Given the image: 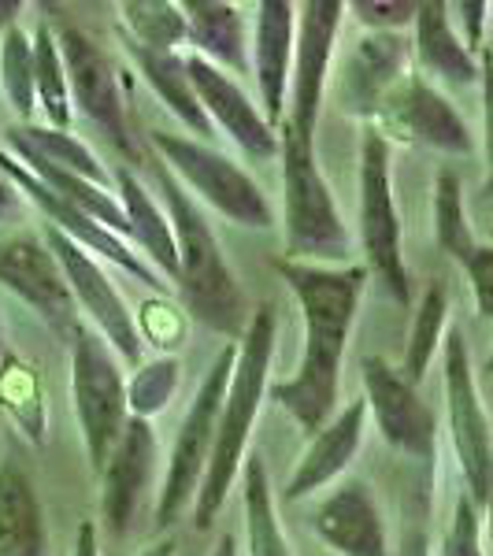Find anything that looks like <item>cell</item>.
<instances>
[{
	"mask_svg": "<svg viewBox=\"0 0 493 556\" xmlns=\"http://www.w3.org/2000/svg\"><path fill=\"white\" fill-rule=\"evenodd\" d=\"M275 271L293 290L304 319V342L298 371L286 382H267V397L279 401L304 434L334 416L342 401V361L353 334L356 312L367 290L364 264H298V260H275Z\"/></svg>",
	"mask_w": 493,
	"mask_h": 556,
	"instance_id": "obj_1",
	"label": "cell"
},
{
	"mask_svg": "<svg viewBox=\"0 0 493 556\" xmlns=\"http://www.w3.org/2000/svg\"><path fill=\"white\" fill-rule=\"evenodd\" d=\"M275 338H279V316H275L271 304H260L235 342V371H230L227 393H223V405H219V419H215L208 468L201 475V486H197L190 508L197 527H212V519L227 505V493L241 475L260 405L267 397V371H271Z\"/></svg>",
	"mask_w": 493,
	"mask_h": 556,
	"instance_id": "obj_2",
	"label": "cell"
},
{
	"mask_svg": "<svg viewBox=\"0 0 493 556\" xmlns=\"http://www.w3.org/2000/svg\"><path fill=\"white\" fill-rule=\"evenodd\" d=\"M152 172H156V186H160V208H164L167 223H172L175 260H178L175 286L182 293L186 312L201 327L230 338V345H235L241 330H245L249 316H253L245 290H241L235 267L227 264V253H223L219 238H215L201 204L156 160H152Z\"/></svg>",
	"mask_w": 493,
	"mask_h": 556,
	"instance_id": "obj_3",
	"label": "cell"
},
{
	"mask_svg": "<svg viewBox=\"0 0 493 556\" xmlns=\"http://www.w3.org/2000/svg\"><path fill=\"white\" fill-rule=\"evenodd\" d=\"M149 149L156 152V164L182 186L193 201H204L223 219L238 223L245 230H271L275 227V204L267 201L264 186L256 182L238 160L223 156L212 146L182 134L149 130Z\"/></svg>",
	"mask_w": 493,
	"mask_h": 556,
	"instance_id": "obj_4",
	"label": "cell"
},
{
	"mask_svg": "<svg viewBox=\"0 0 493 556\" xmlns=\"http://www.w3.org/2000/svg\"><path fill=\"white\" fill-rule=\"evenodd\" d=\"M279 160L286 190V260L338 267L349 256V230L327 178L316 164V146L279 127Z\"/></svg>",
	"mask_w": 493,
	"mask_h": 556,
	"instance_id": "obj_5",
	"label": "cell"
},
{
	"mask_svg": "<svg viewBox=\"0 0 493 556\" xmlns=\"http://www.w3.org/2000/svg\"><path fill=\"white\" fill-rule=\"evenodd\" d=\"M230 371H235V345L227 342V349L215 353V361L204 375V382L197 386L190 408L182 416L178 427L175 450L167 456V471H164V486L156 493V527L167 531L178 519L193 508L197 486H201V475L208 468L212 442H215V419H219L223 393H227Z\"/></svg>",
	"mask_w": 493,
	"mask_h": 556,
	"instance_id": "obj_6",
	"label": "cell"
},
{
	"mask_svg": "<svg viewBox=\"0 0 493 556\" xmlns=\"http://www.w3.org/2000/svg\"><path fill=\"white\" fill-rule=\"evenodd\" d=\"M56 49H60V60H64L71 108L78 104V112L112 141L115 152L141 167L146 149H141L138 130H134V119H130L127 89H123V78H119L123 71H115L108 52L89 38L86 30H78V26H60Z\"/></svg>",
	"mask_w": 493,
	"mask_h": 556,
	"instance_id": "obj_7",
	"label": "cell"
},
{
	"mask_svg": "<svg viewBox=\"0 0 493 556\" xmlns=\"http://www.w3.org/2000/svg\"><path fill=\"white\" fill-rule=\"evenodd\" d=\"M361 245L367 275L375 271L393 301H408L412 278L401 249V215L393 201V160L390 138L379 127H367L361 138Z\"/></svg>",
	"mask_w": 493,
	"mask_h": 556,
	"instance_id": "obj_8",
	"label": "cell"
},
{
	"mask_svg": "<svg viewBox=\"0 0 493 556\" xmlns=\"http://www.w3.org/2000/svg\"><path fill=\"white\" fill-rule=\"evenodd\" d=\"M71 345V401H75L78 430H83L86 456L93 471L104 468L115 438L127 424V390L115 353L108 349L86 323L67 338Z\"/></svg>",
	"mask_w": 493,
	"mask_h": 556,
	"instance_id": "obj_9",
	"label": "cell"
},
{
	"mask_svg": "<svg viewBox=\"0 0 493 556\" xmlns=\"http://www.w3.org/2000/svg\"><path fill=\"white\" fill-rule=\"evenodd\" d=\"M442 379H445V408H450V438L456 464L468 482V497L479 508L490 501V471H493V450H490V419L482 408V393L475 382V367L464 330H445L442 342Z\"/></svg>",
	"mask_w": 493,
	"mask_h": 556,
	"instance_id": "obj_10",
	"label": "cell"
},
{
	"mask_svg": "<svg viewBox=\"0 0 493 556\" xmlns=\"http://www.w3.org/2000/svg\"><path fill=\"white\" fill-rule=\"evenodd\" d=\"M41 241L49 245V253L56 256L75 308L83 304V312L89 316V330L112 349L115 361H127L138 367L146 342H141L138 319H134V312L127 308V301H123L119 286L112 282V275L97 264V256H89L83 245H75V241L64 238L60 230L45 227Z\"/></svg>",
	"mask_w": 493,
	"mask_h": 556,
	"instance_id": "obj_11",
	"label": "cell"
},
{
	"mask_svg": "<svg viewBox=\"0 0 493 556\" xmlns=\"http://www.w3.org/2000/svg\"><path fill=\"white\" fill-rule=\"evenodd\" d=\"M298 38H293V67H290V97H286V119L301 141L316 146L319 108L330 78V56H334V38L342 26L345 4L338 0H308L298 8Z\"/></svg>",
	"mask_w": 493,
	"mask_h": 556,
	"instance_id": "obj_12",
	"label": "cell"
},
{
	"mask_svg": "<svg viewBox=\"0 0 493 556\" xmlns=\"http://www.w3.org/2000/svg\"><path fill=\"white\" fill-rule=\"evenodd\" d=\"M361 379H364V408L367 416H375V427L387 438V445H393V450L405 456H416V460H434L438 450L434 412L427 408V401L419 397L416 386L397 367L382 361V356H364Z\"/></svg>",
	"mask_w": 493,
	"mask_h": 556,
	"instance_id": "obj_13",
	"label": "cell"
},
{
	"mask_svg": "<svg viewBox=\"0 0 493 556\" xmlns=\"http://www.w3.org/2000/svg\"><path fill=\"white\" fill-rule=\"evenodd\" d=\"M156 430L146 419L127 416L101 475V519L112 538H127L138 527L156 479Z\"/></svg>",
	"mask_w": 493,
	"mask_h": 556,
	"instance_id": "obj_14",
	"label": "cell"
},
{
	"mask_svg": "<svg viewBox=\"0 0 493 556\" xmlns=\"http://www.w3.org/2000/svg\"><path fill=\"white\" fill-rule=\"evenodd\" d=\"M375 119L382 123V134L397 130L401 138L427 146L445 156H471L475 152V134L456 108L445 101V93H438L424 75L408 71L397 86L390 89V97L375 112Z\"/></svg>",
	"mask_w": 493,
	"mask_h": 556,
	"instance_id": "obj_15",
	"label": "cell"
},
{
	"mask_svg": "<svg viewBox=\"0 0 493 556\" xmlns=\"http://www.w3.org/2000/svg\"><path fill=\"white\" fill-rule=\"evenodd\" d=\"M0 286L15 293L41 323H49L60 338H71L78 330V308L71 301L64 271L38 235L0 241Z\"/></svg>",
	"mask_w": 493,
	"mask_h": 556,
	"instance_id": "obj_16",
	"label": "cell"
},
{
	"mask_svg": "<svg viewBox=\"0 0 493 556\" xmlns=\"http://www.w3.org/2000/svg\"><path fill=\"white\" fill-rule=\"evenodd\" d=\"M0 172L12 178L15 190L23 193V201H34V204H38V208L45 212V219H49V227H52V230H60V235L71 238L75 245H83L89 256H93V253H97V256H104L108 264H115L119 271L134 275L138 282H146L149 290H167L164 278H160V275L146 264V260L134 253L130 241L115 238L112 230H104V227H101V223H93L89 215H83L78 208H71L67 201H60V197L52 193L49 186H41L38 178L26 172L20 160L8 156L4 146H0Z\"/></svg>",
	"mask_w": 493,
	"mask_h": 556,
	"instance_id": "obj_17",
	"label": "cell"
},
{
	"mask_svg": "<svg viewBox=\"0 0 493 556\" xmlns=\"http://www.w3.org/2000/svg\"><path fill=\"white\" fill-rule=\"evenodd\" d=\"M186 75H190V86L204 108V115H208L212 130H223L253 160L279 156V130L264 119V112L241 89L238 78L223 75L219 67L204 64L201 56H186Z\"/></svg>",
	"mask_w": 493,
	"mask_h": 556,
	"instance_id": "obj_18",
	"label": "cell"
},
{
	"mask_svg": "<svg viewBox=\"0 0 493 556\" xmlns=\"http://www.w3.org/2000/svg\"><path fill=\"white\" fill-rule=\"evenodd\" d=\"M293 38H298V4H290V0H260L253 38H249V75L260 86V104H264L260 112L275 130L286 119Z\"/></svg>",
	"mask_w": 493,
	"mask_h": 556,
	"instance_id": "obj_19",
	"label": "cell"
},
{
	"mask_svg": "<svg viewBox=\"0 0 493 556\" xmlns=\"http://www.w3.org/2000/svg\"><path fill=\"white\" fill-rule=\"evenodd\" d=\"M312 531L338 556H390L387 516L361 479H345L312 513Z\"/></svg>",
	"mask_w": 493,
	"mask_h": 556,
	"instance_id": "obj_20",
	"label": "cell"
},
{
	"mask_svg": "<svg viewBox=\"0 0 493 556\" xmlns=\"http://www.w3.org/2000/svg\"><path fill=\"white\" fill-rule=\"evenodd\" d=\"M364 434H367V408H364V397H356V401H349L345 408H338L334 416L312 434L308 450L301 453L298 468H293L290 482H286V505L304 501L308 493L342 479V475L353 468L356 453H361Z\"/></svg>",
	"mask_w": 493,
	"mask_h": 556,
	"instance_id": "obj_21",
	"label": "cell"
},
{
	"mask_svg": "<svg viewBox=\"0 0 493 556\" xmlns=\"http://www.w3.org/2000/svg\"><path fill=\"white\" fill-rule=\"evenodd\" d=\"M186 45H193V56L219 67L223 75H249V26L238 4L227 0H186Z\"/></svg>",
	"mask_w": 493,
	"mask_h": 556,
	"instance_id": "obj_22",
	"label": "cell"
},
{
	"mask_svg": "<svg viewBox=\"0 0 493 556\" xmlns=\"http://www.w3.org/2000/svg\"><path fill=\"white\" fill-rule=\"evenodd\" d=\"M412 45L405 34H364L349 60L345 101L353 112L371 115L382 108L390 89L408 75Z\"/></svg>",
	"mask_w": 493,
	"mask_h": 556,
	"instance_id": "obj_23",
	"label": "cell"
},
{
	"mask_svg": "<svg viewBox=\"0 0 493 556\" xmlns=\"http://www.w3.org/2000/svg\"><path fill=\"white\" fill-rule=\"evenodd\" d=\"M412 52H416L419 67L427 75L442 78L450 86H475L479 83V60L464 49V38L453 30L450 20V4L442 0H427V4H416V20H412Z\"/></svg>",
	"mask_w": 493,
	"mask_h": 556,
	"instance_id": "obj_24",
	"label": "cell"
},
{
	"mask_svg": "<svg viewBox=\"0 0 493 556\" xmlns=\"http://www.w3.org/2000/svg\"><path fill=\"white\" fill-rule=\"evenodd\" d=\"M4 152H12L23 164H45L56 167L64 175L86 178V182L101 186V190H112V172L97 160V152L78 141L75 134L45 127V123H23V127H8L4 130Z\"/></svg>",
	"mask_w": 493,
	"mask_h": 556,
	"instance_id": "obj_25",
	"label": "cell"
},
{
	"mask_svg": "<svg viewBox=\"0 0 493 556\" xmlns=\"http://www.w3.org/2000/svg\"><path fill=\"white\" fill-rule=\"evenodd\" d=\"M115 182V197H119V208L127 215V241L141 245V253L152 260V271L160 278H172L175 282V271H178V260H175V238H172V223H167L164 208L160 201L149 193V186L141 182L130 167H119L112 175Z\"/></svg>",
	"mask_w": 493,
	"mask_h": 556,
	"instance_id": "obj_26",
	"label": "cell"
},
{
	"mask_svg": "<svg viewBox=\"0 0 493 556\" xmlns=\"http://www.w3.org/2000/svg\"><path fill=\"white\" fill-rule=\"evenodd\" d=\"M0 556H49V531L26 471L0 468Z\"/></svg>",
	"mask_w": 493,
	"mask_h": 556,
	"instance_id": "obj_27",
	"label": "cell"
},
{
	"mask_svg": "<svg viewBox=\"0 0 493 556\" xmlns=\"http://www.w3.org/2000/svg\"><path fill=\"white\" fill-rule=\"evenodd\" d=\"M127 52H130L134 67H138V75L146 78L152 93L164 101L167 112H172L190 134H197V141L208 146V141L215 138V130H212L208 115H204V108H201V101H197V93L190 86L182 52H146V49H134V45H127Z\"/></svg>",
	"mask_w": 493,
	"mask_h": 556,
	"instance_id": "obj_28",
	"label": "cell"
},
{
	"mask_svg": "<svg viewBox=\"0 0 493 556\" xmlns=\"http://www.w3.org/2000/svg\"><path fill=\"white\" fill-rule=\"evenodd\" d=\"M241 505H245L249 556H293L279 523V508H275L267 464L260 453H249L241 464Z\"/></svg>",
	"mask_w": 493,
	"mask_h": 556,
	"instance_id": "obj_29",
	"label": "cell"
},
{
	"mask_svg": "<svg viewBox=\"0 0 493 556\" xmlns=\"http://www.w3.org/2000/svg\"><path fill=\"white\" fill-rule=\"evenodd\" d=\"M30 49H34V97H38L45 127L67 130L75 108H71L64 60H60V49H56V30H52L49 23H41L30 38Z\"/></svg>",
	"mask_w": 493,
	"mask_h": 556,
	"instance_id": "obj_30",
	"label": "cell"
},
{
	"mask_svg": "<svg viewBox=\"0 0 493 556\" xmlns=\"http://www.w3.org/2000/svg\"><path fill=\"white\" fill-rule=\"evenodd\" d=\"M119 23L127 45L146 52H178L186 45V15L182 4L167 0H127L119 4Z\"/></svg>",
	"mask_w": 493,
	"mask_h": 556,
	"instance_id": "obj_31",
	"label": "cell"
},
{
	"mask_svg": "<svg viewBox=\"0 0 493 556\" xmlns=\"http://www.w3.org/2000/svg\"><path fill=\"white\" fill-rule=\"evenodd\" d=\"M445 323H450V290L442 282H430L424 290V301L416 308V319H412V334L405 345V367L401 375L419 386L427 379L430 364H434L438 349L445 342Z\"/></svg>",
	"mask_w": 493,
	"mask_h": 556,
	"instance_id": "obj_32",
	"label": "cell"
},
{
	"mask_svg": "<svg viewBox=\"0 0 493 556\" xmlns=\"http://www.w3.org/2000/svg\"><path fill=\"white\" fill-rule=\"evenodd\" d=\"M178 382H182V364H178V356L164 353V356H152V361H141L134 367L130 379L123 382V390H127V416L152 424V419L175 401Z\"/></svg>",
	"mask_w": 493,
	"mask_h": 556,
	"instance_id": "obj_33",
	"label": "cell"
},
{
	"mask_svg": "<svg viewBox=\"0 0 493 556\" xmlns=\"http://www.w3.org/2000/svg\"><path fill=\"white\" fill-rule=\"evenodd\" d=\"M0 89H4L12 112L23 123H30L34 112H38V97H34V49L30 34H23L20 23L0 30Z\"/></svg>",
	"mask_w": 493,
	"mask_h": 556,
	"instance_id": "obj_34",
	"label": "cell"
},
{
	"mask_svg": "<svg viewBox=\"0 0 493 556\" xmlns=\"http://www.w3.org/2000/svg\"><path fill=\"white\" fill-rule=\"evenodd\" d=\"M434 235L438 245L450 253L456 264H468L479 241L471 235L468 212H464V182L453 172L434 178Z\"/></svg>",
	"mask_w": 493,
	"mask_h": 556,
	"instance_id": "obj_35",
	"label": "cell"
},
{
	"mask_svg": "<svg viewBox=\"0 0 493 556\" xmlns=\"http://www.w3.org/2000/svg\"><path fill=\"white\" fill-rule=\"evenodd\" d=\"M0 408L12 412V419L34 445L45 442V401L38 379L20 361H8L4 371H0Z\"/></svg>",
	"mask_w": 493,
	"mask_h": 556,
	"instance_id": "obj_36",
	"label": "cell"
},
{
	"mask_svg": "<svg viewBox=\"0 0 493 556\" xmlns=\"http://www.w3.org/2000/svg\"><path fill=\"white\" fill-rule=\"evenodd\" d=\"M442 556H486L482 549V508L468 493H456L453 516L442 534Z\"/></svg>",
	"mask_w": 493,
	"mask_h": 556,
	"instance_id": "obj_37",
	"label": "cell"
},
{
	"mask_svg": "<svg viewBox=\"0 0 493 556\" xmlns=\"http://www.w3.org/2000/svg\"><path fill=\"white\" fill-rule=\"evenodd\" d=\"M349 12L367 26V34H401L416 20V4L412 0H353Z\"/></svg>",
	"mask_w": 493,
	"mask_h": 556,
	"instance_id": "obj_38",
	"label": "cell"
},
{
	"mask_svg": "<svg viewBox=\"0 0 493 556\" xmlns=\"http://www.w3.org/2000/svg\"><path fill=\"white\" fill-rule=\"evenodd\" d=\"M464 271L471 278V290H475V304H479V316H490L493 312V249L479 245L471 253V260L464 264Z\"/></svg>",
	"mask_w": 493,
	"mask_h": 556,
	"instance_id": "obj_39",
	"label": "cell"
},
{
	"mask_svg": "<svg viewBox=\"0 0 493 556\" xmlns=\"http://www.w3.org/2000/svg\"><path fill=\"white\" fill-rule=\"evenodd\" d=\"M460 12V20L464 26H468V38H464V49L471 52H479L482 49V26H486V12H490V4H482V0H475V4H460L456 8Z\"/></svg>",
	"mask_w": 493,
	"mask_h": 556,
	"instance_id": "obj_40",
	"label": "cell"
},
{
	"mask_svg": "<svg viewBox=\"0 0 493 556\" xmlns=\"http://www.w3.org/2000/svg\"><path fill=\"white\" fill-rule=\"evenodd\" d=\"M23 193L15 190V182L0 172V223H15L23 215Z\"/></svg>",
	"mask_w": 493,
	"mask_h": 556,
	"instance_id": "obj_41",
	"label": "cell"
},
{
	"mask_svg": "<svg viewBox=\"0 0 493 556\" xmlns=\"http://www.w3.org/2000/svg\"><path fill=\"white\" fill-rule=\"evenodd\" d=\"M71 556H101V542H97V523H83L75 538V553Z\"/></svg>",
	"mask_w": 493,
	"mask_h": 556,
	"instance_id": "obj_42",
	"label": "cell"
},
{
	"mask_svg": "<svg viewBox=\"0 0 493 556\" xmlns=\"http://www.w3.org/2000/svg\"><path fill=\"white\" fill-rule=\"evenodd\" d=\"M20 12H23L20 0H4V4H0V30H8V26L20 23Z\"/></svg>",
	"mask_w": 493,
	"mask_h": 556,
	"instance_id": "obj_43",
	"label": "cell"
},
{
	"mask_svg": "<svg viewBox=\"0 0 493 556\" xmlns=\"http://www.w3.org/2000/svg\"><path fill=\"white\" fill-rule=\"evenodd\" d=\"M178 553V545H175V538H164V542H156V545H149L141 556H175Z\"/></svg>",
	"mask_w": 493,
	"mask_h": 556,
	"instance_id": "obj_44",
	"label": "cell"
},
{
	"mask_svg": "<svg viewBox=\"0 0 493 556\" xmlns=\"http://www.w3.org/2000/svg\"><path fill=\"white\" fill-rule=\"evenodd\" d=\"M212 556H238V542H235V534H223L219 542H215Z\"/></svg>",
	"mask_w": 493,
	"mask_h": 556,
	"instance_id": "obj_45",
	"label": "cell"
},
{
	"mask_svg": "<svg viewBox=\"0 0 493 556\" xmlns=\"http://www.w3.org/2000/svg\"><path fill=\"white\" fill-rule=\"evenodd\" d=\"M0 349H4V319H0Z\"/></svg>",
	"mask_w": 493,
	"mask_h": 556,
	"instance_id": "obj_46",
	"label": "cell"
}]
</instances>
